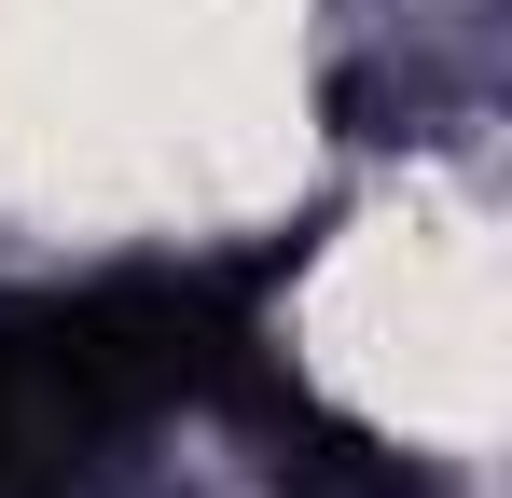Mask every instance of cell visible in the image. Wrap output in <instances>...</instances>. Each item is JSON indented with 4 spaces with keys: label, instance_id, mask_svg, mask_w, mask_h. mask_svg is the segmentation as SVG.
Returning <instances> with one entry per match:
<instances>
[{
    "label": "cell",
    "instance_id": "1",
    "mask_svg": "<svg viewBox=\"0 0 512 498\" xmlns=\"http://www.w3.org/2000/svg\"><path fill=\"white\" fill-rule=\"evenodd\" d=\"M305 236L236 263H125L84 291H0V498H125L167 415H222V388L277 346V291Z\"/></svg>",
    "mask_w": 512,
    "mask_h": 498
}]
</instances>
